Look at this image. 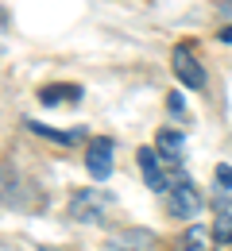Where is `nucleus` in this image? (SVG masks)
<instances>
[{
	"label": "nucleus",
	"instance_id": "13",
	"mask_svg": "<svg viewBox=\"0 0 232 251\" xmlns=\"http://www.w3.org/2000/svg\"><path fill=\"white\" fill-rule=\"evenodd\" d=\"M217 182H221V186H229V189H232V166H225V162L217 166Z\"/></svg>",
	"mask_w": 232,
	"mask_h": 251
},
{
	"label": "nucleus",
	"instance_id": "14",
	"mask_svg": "<svg viewBox=\"0 0 232 251\" xmlns=\"http://www.w3.org/2000/svg\"><path fill=\"white\" fill-rule=\"evenodd\" d=\"M217 12H221V16H229V20H232V0H221V4H217Z\"/></svg>",
	"mask_w": 232,
	"mask_h": 251
},
{
	"label": "nucleus",
	"instance_id": "4",
	"mask_svg": "<svg viewBox=\"0 0 232 251\" xmlns=\"http://www.w3.org/2000/svg\"><path fill=\"white\" fill-rule=\"evenodd\" d=\"M139 170H143V182H147V189H155V193H170V186H174V178H170V170L163 166V158H159V151L155 147H139Z\"/></svg>",
	"mask_w": 232,
	"mask_h": 251
},
{
	"label": "nucleus",
	"instance_id": "5",
	"mask_svg": "<svg viewBox=\"0 0 232 251\" xmlns=\"http://www.w3.org/2000/svg\"><path fill=\"white\" fill-rule=\"evenodd\" d=\"M170 70H174V77H178L186 89H205V70H201V62L194 58V50L174 47V54H170Z\"/></svg>",
	"mask_w": 232,
	"mask_h": 251
},
{
	"label": "nucleus",
	"instance_id": "11",
	"mask_svg": "<svg viewBox=\"0 0 232 251\" xmlns=\"http://www.w3.org/2000/svg\"><path fill=\"white\" fill-rule=\"evenodd\" d=\"M213 240L217 244H232V213L229 209H221L217 220H213Z\"/></svg>",
	"mask_w": 232,
	"mask_h": 251
},
{
	"label": "nucleus",
	"instance_id": "2",
	"mask_svg": "<svg viewBox=\"0 0 232 251\" xmlns=\"http://www.w3.org/2000/svg\"><path fill=\"white\" fill-rule=\"evenodd\" d=\"M166 209H170L174 217H182V220H194L201 213V197H198V189H194L190 178H178V182L170 186V193H166Z\"/></svg>",
	"mask_w": 232,
	"mask_h": 251
},
{
	"label": "nucleus",
	"instance_id": "7",
	"mask_svg": "<svg viewBox=\"0 0 232 251\" xmlns=\"http://www.w3.org/2000/svg\"><path fill=\"white\" fill-rule=\"evenodd\" d=\"M112 248H124V251H147V248H155V232H143V228H128V232L112 236Z\"/></svg>",
	"mask_w": 232,
	"mask_h": 251
},
{
	"label": "nucleus",
	"instance_id": "8",
	"mask_svg": "<svg viewBox=\"0 0 232 251\" xmlns=\"http://www.w3.org/2000/svg\"><path fill=\"white\" fill-rule=\"evenodd\" d=\"M27 131H35V135H43V139H51V143H62V147H74L77 139H81V131H58V127L51 124H39V120H27Z\"/></svg>",
	"mask_w": 232,
	"mask_h": 251
},
{
	"label": "nucleus",
	"instance_id": "9",
	"mask_svg": "<svg viewBox=\"0 0 232 251\" xmlns=\"http://www.w3.org/2000/svg\"><path fill=\"white\" fill-rule=\"evenodd\" d=\"M213 228H205V224H190L186 228V236H182V248L186 251H213Z\"/></svg>",
	"mask_w": 232,
	"mask_h": 251
},
{
	"label": "nucleus",
	"instance_id": "15",
	"mask_svg": "<svg viewBox=\"0 0 232 251\" xmlns=\"http://www.w3.org/2000/svg\"><path fill=\"white\" fill-rule=\"evenodd\" d=\"M217 39H221V43H232V24H229V27H221V31H217Z\"/></svg>",
	"mask_w": 232,
	"mask_h": 251
},
{
	"label": "nucleus",
	"instance_id": "10",
	"mask_svg": "<svg viewBox=\"0 0 232 251\" xmlns=\"http://www.w3.org/2000/svg\"><path fill=\"white\" fill-rule=\"evenodd\" d=\"M43 104H58V100H81V85H47L39 89Z\"/></svg>",
	"mask_w": 232,
	"mask_h": 251
},
{
	"label": "nucleus",
	"instance_id": "1",
	"mask_svg": "<svg viewBox=\"0 0 232 251\" xmlns=\"http://www.w3.org/2000/svg\"><path fill=\"white\" fill-rule=\"evenodd\" d=\"M108 205H112V193H104V189H77L70 197V220H77V224L101 220V213Z\"/></svg>",
	"mask_w": 232,
	"mask_h": 251
},
{
	"label": "nucleus",
	"instance_id": "3",
	"mask_svg": "<svg viewBox=\"0 0 232 251\" xmlns=\"http://www.w3.org/2000/svg\"><path fill=\"white\" fill-rule=\"evenodd\" d=\"M182 147H186V135L182 131H174V127H163L159 135H155V151L163 158V166L170 170V178L178 182V178H186L178 166H182Z\"/></svg>",
	"mask_w": 232,
	"mask_h": 251
},
{
	"label": "nucleus",
	"instance_id": "12",
	"mask_svg": "<svg viewBox=\"0 0 232 251\" xmlns=\"http://www.w3.org/2000/svg\"><path fill=\"white\" fill-rule=\"evenodd\" d=\"M166 108H170L174 116H186V104H182V97H178V93H170V97H166Z\"/></svg>",
	"mask_w": 232,
	"mask_h": 251
},
{
	"label": "nucleus",
	"instance_id": "6",
	"mask_svg": "<svg viewBox=\"0 0 232 251\" xmlns=\"http://www.w3.org/2000/svg\"><path fill=\"white\" fill-rule=\"evenodd\" d=\"M112 139L108 135H97L93 143H89V155H85V170L93 174V182H108L112 178Z\"/></svg>",
	"mask_w": 232,
	"mask_h": 251
}]
</instances>
